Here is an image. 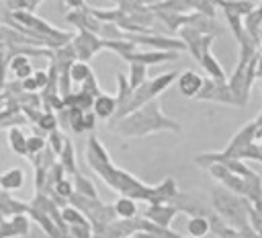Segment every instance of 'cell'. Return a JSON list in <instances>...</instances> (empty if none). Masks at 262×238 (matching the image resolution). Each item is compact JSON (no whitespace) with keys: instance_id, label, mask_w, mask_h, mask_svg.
<instances>
[{"instance_id":"1","label":"cell","mask_w":262,"mask_h":238,"mask_svg":"<svg viewBox=\"0 0 262 238\" xmlns=\"http://www.w3.org/2000/svg\"><path fill=\"white\" fill-rule=\"evenodd\" d=\"M86 162L90 164V168L100 174L106 185L115 191H119L125 197H131L133 201L143 199L149 205L151 203H168L178 191H176V181L174 179H166L156 187H147L143 185L139 179H135L133 174L121 170L119 166H115L104 150V146L98 142L96 135L88 137V148H86Z\"/></svg>"},{"instance_id":"2","label":"cell","mask_w":262,"mask_h":238,"mask_svg":"<svg viewBox=\"0 0 262 238\" xmlns=\"http://www.w3.org/2000/svg\"><path fill=\"white\" fill-rule=\"evenodd\" d=\"M111 129H115L117 133L121 135H133V137H143L147 133H154V131H164V129H170V131H180V125L166 117L160 109V103L158 98L145 103L143 107L135 109L133 113L121 117L117 123L108 125Z\"/></svg>"},{"instance_id":"3","label":"cell","mask_w":262,"mask_h":238,"mask_svg":"<svg viewBox=\"0 0 262 238\" xmlns=\"http://www.w3.org/2000/svg\"><path fill=\"white\" fill-rule=\"evenodd\" d=\"M176 78H178V74H176V72H166V74H160V76H156V78H151V80H145L139 88H135V90L129 94V98H127L123 105H119V107H117L115 115L108 119V125L117 123L121 117H125V115L133 113L135 109L143 107L145 103H149V101L158 98V94H160V92H164V90H166V88H168Z\"/></svg>"},{"instance_id":"4","label":"cell","mask_w":262,"mask_h":238,"mask_svg":"<svg viewBox=\"0 0 262 238\" xmlns=\"http://www.w3.org/2000/svg\"><path fill=\"white\" fill-rule=\"evenodd\" d=\"M72 47L76 51V57L80 62H90L104 45H102V39L96 35V33H90V31H78V35L72 37Z\"/></svg>"},{"instance_id":"5","label":"cell","mask_w":262,"mask_h":238,"mask_svg":"<svg viewBox=\"0 0 262 238\" xmlns=\"http://www.w3.org/2000/svg\"><path fill=\"white\" fill-rule=\"evenodd\" d=\"M196 98L201 101H215V103H227V105H235V98L229 90V86L225 82H219V80H203V86L196 94Z\"/></svg>"},{"instance_id":"6","label":"cell","mask_w":262,"mask_h":238,"mask_svg":"<svg viewBox=\"0 0 262 238\" xmlns=\"http://www.w3.org/2000/svg\"><path fill=\"white\" fill-rule=\"evenodd\" d=\"M176 213H178V209L172 203H151L149 207H145V220H149L162 228H168Z\"/></svg>"},{"instance_id":"7","label":"cell","mask_w":262,"mask_h":238,"mask_svg":"<svg viewBox=\"0 0 262 238\" xmlns=\"http://www.w3.org/2000/svg\"><path fill=\"white\" fill-rule=\"evenodd\" d=\"M66 21L72 23L74 27H78L80 31H90L96 35L100 33V27H102V23L90 14V8L88 10H70L66 14Z\"/></svg>"},{"instance_id":"8","label":"cell","mask_w":262,"mask_h":238,"mask_svg":"<svg viewBox=\"0 0 262 238\" xmlns=\"http://www.w3.org/2000/svg\"><path fill=\"white\" fill-rule=\"evenodd\" d=\"M178 57V53L176 51H133V53H127L123 60H127V62H139V64H145V66H149V64H160V62H172V60H176Z\"/></svg>"},{"instance_id":"9","label":"cell","mask_w":262,"mask_h":238,"mask_svg":"<svg viewBox=\"0 0 262 238\" xmlns=\"http://www.w3.org/2000/svg\"><path fill=\"white\" fill-rule=\"evenodd\" d=\"M201 86H203V78L192 70H186L178 76V90H180L182 96H188V98L196 96Z\"/></svg>"},{"instance_id":"10","label":"cell","mask_w":262,"mask_h":238,"mask_svg":"<svg viewBox=\"0 0 262 238\" xmlns=\"http://www.w3.org/2000/svg\"><path fill=\"white\" fill-rule=\"evenodd\" d=\"M92 111H94V115H96L98 119H111V117L115 115V111H117V101H115V96L100 92L98 96H94Z\"/></svg>"},{"instance_id":"11","label":"cell","mask_w":262,"mask_h":238,"mask_svg":"<svg viewBox=\"0 0 262 238\" xmlns=\"http://www.w3.org/2000/svg\"><path fill=\"white\" fill-rule=\"evenodd\" d=\"M25 185V172L18 168V166H12V168H6L2 174H0V191H16Z\"/></svg>"},{"instance_id":"12","label":"cell","mask_w":262,"mask_h":238,"mask_svg":"<svg viewBox=\"0 0 262 238\" xmlns=\"http://www.w3.org/2000/svg\"><path fill=\"white\" fill-rule=\"evenodd\" d=\"M29 209V205L12 199L6 191H0V215L6 217V215H20Z\"/></svg>"},{"instance_id":"13","label":"cell","mask_w":262,"mask_h":238,"mask_svg":"<svg viewBox=\"0 0 262 238\" xmlns=\"http://www.w3.org/2000/svg\"><path fill=\"white\" fill-rule=\"evenodd\" d=\"M199 64L209 72V76L213 78V80H219V82H225V72H223V68H221V64L213 57V53L209 51V47L203 51V55H201V60H199Z\"/></svg>"},{"instance_id":"14","label":"cell","mask_w":262,"mask_h":238,"mask_svg":"<svg viewBox=\"0 0 262 238\" xmlns=\"http://www.w3.org/2000/svg\"><path fill=\"white\" fill-rule=\"evenodd\" d=\"M145 80H147V66H145V64H139V62H129V76H127V82H129L131 90L139 88Z\"/></svg>"},{"instance_id":"15","label":"cell","mask_w":262,"mask_h":238,"mask_svg":"<svg viewBox=\"0 0 262 238\" xmlns=\"http://www.w3.org/2000/svg\"><path fill=\"white\" fill-rule=\"evenodd\" d=\"M113 209H115V215L121 217V220L135 217V213H137V205H135V201H133L131 197H125V195L113 203Z\"/></svg>"},{"instance_id":"16","label":"cell","mask_w":262,"mask_h":238,"mask_svg":"<svg viewBox=\"0 0 262 238\" xmlns=\"http://www.w3.org/2000/svg\"><path fill=\"white\" fill-rule=\"evenodd\" d=\"M8 146L14 154L27 156V135L18 129V127H10L8 129Z\"/></svg>"},{"instance_id":"17","label":"cell","mask_w":262,"mask_h":238,"mask_svg":"<svg viewBox=\"0 0 262 238\" xmlns=\"http://www.w3.org/2000/svg\"><path fill=\"white\" fill-rule=\"evenodd\" d=\"M209 228H211V224H209V220L205 215H192L188 220V224H186V230H188V234L192 238H203L209 232Z\"/></svg>"},{"instance_id":"18","label":"cell","mask_w":262,"mask_h":238,"mask_svg":"<svg viewBox=\"0 0 262 238\" xmlns=\"http://www.w3.org/2000/svg\"><path fill=\"white\" fill-rule=\"evenodd\" d=\"M92 74V70L88 68V64L86 62H80V60H74L72 64H70V80L72 82H78V84H82L88 76Z\"/></svg>"},{"instance_id":"19","label":"cell","mask_w":262,"mask_h":238,"mask_svg":"<svg viewBox=\"0 0 262 238\" xmlns=\"http://www.w3.org/2000/svg\"><path fill=\"white\" fill-rule=\"evenodd\" d=\"M59 164L70 174H76V156H74V148H72V144L68 140H66V144H63V148L59 152Z\"/></svg>"},{"instance_id":"20","label":"cell","mask_w":262,"mask_h":238,"mask_svg":"<svg viewBox=\"0 0 262 238\" xmlns=\"http://www.w3.org/2000/svg\"><path fill=\"white\" fill-rule=\"evenodd\" d=\"M74 181H76V193L86 195V197H90V199H98V193H96L92 181H88L86 176H82V174H78V172L74 174Z\"/></svg>"},{"instance_id":"21","label":"cell","mask_w":262,"mask_h":238,"mask_svg":"<svg viewBox=\"0 0 262 238\" xmlns=\"http://www.w3.org/2000/svg\"><path fill=\"white\" fill-rule=\"evenodd\" d=\"M61 220L66 222V226H76V224L88 222L86 215H84L78 207H74V205H66V207L61 209Z\"/></svg>"},{"instance_id":"22","label":"cell","mask_w":262,"mask_h":238,"mask_svg":"<svg viewBox=\"0 0 262 238\" xmlns=\"http://www.w3.org/2000/svg\"><path fill=\"white\" fill-rule=\"evenodd\" d=\"M45 135H39V133H35V135H27V156L29 158H33L35 154H39V152H43L45 150Z\"/></svg>"},{"instance_id":"23","label":"cell","mask_w":262,"mask_h":238,"mask_svg":"<svg viewBox=\"0 0 262 238\" xmlns=\"http://www.w3.org/2000/svg\"><path fill=\"white\" fill-rule=\"evenodd\" d=\"M117 84H119V86H117V88H119V96H117L115 101H117V107H119V105H123V103L129 98V94H131L133 90H131V86H129V82H127V78H125L123 74H117Z\"/></svg>"},{"instance_id":"24","label":"cell","mask_w":262,"mask_h":238,"mask_svg":"<svg viewBox=\"0 0 262 238\" xmlns=\"http://www.w3.org/2000/svg\"><path fill=\"white\" fill-rule=\"evenodd\" d=\"M68 232L72 234V238H92V228H90V222H84V224H76V226H68Z\"/></svg>"},{"instance_id":"25","label":"cell","mask_w":262,"mask_h":238,"mask_svg":"<svg viewBox=\"0 0 262 238\" xmlns=\"http://www.w3.org/2000/svg\"><path fill=\"white\" fill-rule=\"evenodd\" d=\"M74 94H76L74 107H78L80 111H90L92 109V105H94V96L92 94H88L86 90H80V92H74Z\"/></svg>"},{"instance_id":"26","label":"cell","mask_w":262,"mask_h":238,"mask_svg":"<svg viewBox=\"0 0 262 238\" xmlns=\"http://www.w3.org/2000/svg\"><path fill=\"white\" fill-rule=\"evenodd\" d=\"M53 193H55L57 197H61V199H70V195L74 193V185H72L68 179H61V181H57V183L53 185Z\"/></svg>"},{"instance_id":"27","label":"cell","mask_w":262,"mask_h":238,"mask_svg":"<svg viewBox=\"0 0 262 238\" xmlns=\"http://www.w3.org/2000/svg\"><path fill=\"white\" fill-rule=\"evenodd\" d=\"M63 144H66V135H61V131H57V129L49 131V150L53 154H59Z\"/></svg>"},{"instance_id":"28","label":"cell","mask_w":262,"mask_h":238,"mask_svg":"<svg viewBox=\"0 0 262 238\" xmlns=\"http://www.w3.org/2000/svg\"><path fill=\"white\" fill-rule=\"evenodd\" d=\"M82 90H86L88 94H92V96H98L100 94V88H98V82H96V76H94V72L82 82Z\"/></svg>"},{"instance_id":"29","label":"cell","mask_w":262,"mask_h":238,"mask_svg":"<svg viewBox=\"0 0 262 238\" xmlns=\"http://www.w3.org/2000/svg\"><path fill=\"white\" fill-rule=\"evenodd\" d=\"M14 72V76L18 78V80H25V78H29V76H33V66H31V62L29 64H23L20 68H16V70H12Z\"/></svg>"},{"instance_id":"30","label":"cell","mask_w":262,"mask_h":238,"mask_svg":"<svg viewBox=\"0 0 262 238\" xmlns=\"http://www.w3.org/2000/svg\"><path fill=\"white\" fill-rule=\"evenodd\" d=\"M96 115H94V111H84V129L86 131H92L94 129V125H96Z\"/></svg>"},{"instance_id":"31","label":"cell","mask_w":262,"mask_h":238,"mask_svg":"<svg viewBox=\"0 0 262 238\" xmlns=\"http://www.w3.org/2000/svg\"><path fill=\"white\" fill-rule=\"evenodd\" d=\"M20 86H23V90H27V92H35V90H39V84L35 82V78H33V76H29V78L20 80Z\"/></svg>"},{"instance_id":"32","label":"cell","mask_w":262,"mask_h":238,"mask_svg":"<svg viewBox=\"0 0 262 238\" xmlns=\"http://www.w3.org/2000/svg\"><path fill=\"white\" fill-rule=\"evenodd\" d=\"M33 78H35V82L39 84V88H41V86H47V82H49V76H47L45 70H37V72H33Z\"/></svg>"},{"instance_id":"33","label":"cell","mask_w":262,"mask_h":238,"mask_svg":"<svg viewBox=\"0 0 262 238\" xmlns=\"http://www.w3.org/2000/svg\"><path fill=\"white\" fill-rule=\"evenodd\" d=\"M68 6H72V10H88L90 6L86 4V0H63Z\"/></svg>"},{"instance_id":"34","label":"cell","mask_w":262,"mask_h":238,"mask_svg":"<svg viewBox=\"0 0 262 238\" xmlns=\"http://www.w3.org/2000/svg\"><path fill=\"white\" fill-rule=\"evenodd\" d=\"M6 2H8V8L10 10H29L27 0H6Z\"/></svg>"},{"instance_id":"35","label":"cell","mask_w":262,"mask_h":238,"mask_svg":"<svg viewBox=\"0 0 262 238\" xmlns=\"http://www.w3.org/2000/svg\"><path fill=\"white\" fill-rule=\"evenodd\" d=\"M139 4H143V6H154V4H160V2H164V0H137Z\"/></svg>"},{"instance_id":"36","label":"cell","mask_w":262,"mask_h":238,"mask_svg":"<svg viewBox=\"0 0 262 238\" xmlns=\"http://www.w3.org/2000/svg\"><path fill=\"white\" fill-rule=\"evenodd\" d=\"M4 53H6V43L0 41V55H4Z\"/></svg>"},{"instance_id":"37","label":"cell","mask_w":262,"mask_h":238,"mask_svg":"<svg viewBox=\"0 0 262 238\" xmlns=\"http://www.w3.org/2000/svg\"><path fill=\"white\" fill-rule=\"evenodd\" d=\"M113 2H117V4H123V2H129V0H113Z\"/></svg>"}]
</instances>
